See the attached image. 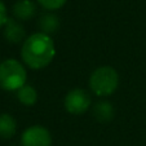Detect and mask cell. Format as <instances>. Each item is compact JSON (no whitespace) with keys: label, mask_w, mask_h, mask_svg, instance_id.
Masks as SVG:
<instances>
[{"label":"cell","mask_w":146,"mask_h":146,"mask_svg":"<svg viewBox=\"0 0 146 146\" xmlns=\"http://www.w3.org/2000/svg\"><path fill=\"white\" fill-rule=\"evenodd\" d=\"M56 56V45L52 36L43 33H35L25 39L21 48L23 64L33 70L47 67Z\"/></svg>","instance_id":"cell-1"},{"label":"cell","mask_w":146,"mask_h":146,"mask_svg":"<svg viewBox=\"0 0 146 146\" xmlns=\"http://www.w3.org/2000/svg\"><path fill=\"white\" fill-rule=\"evenodd\" d=\"M27 72L18 60L8 58L0 62V88L4 91H18L26 84Z\"/></svg>","instance_id":"cell-2"},{"label":"cell","mask_w":146,"mask_h":146,"mask_svg":"<svg viewBox=\"0 0 146 146\" xmlns=\"http://www.w3.org/2000/svg\"><path fill=\"white\" fill-rule=\"evenodd\" d=\"M119 74L111 66L97 67L89 76V88L100 97L111 96L118 89Z\"/></svg>","instance_id":"cell-3"},{"label":"cell","mask_w":146,"mask_h":146,"mask_svg":"<svg viewBox=\"0 0 146 146\" xmlns=\"http://www.w3.org/2000/svg\"><path fill=\"white\" fill-rule=\"evenodd\" d=\"M91 96L86 89L74 88L67 92L65 97V109L69 114L72 115H82L87 113L91 108Z\"/></svg>","instance_id":"cell-4"},{"label":"cell","mask_w":146,"mask_h":146,"mask_svg":"<svg viewBox=\"0 0 146 146\" xmlns=\"http://www.w3.org/2000/svg\"><path fill=\"white\" fill-rule=\"evenodd\" d=\"M21 145L22 146H50L52 145V135L43 125H31L26 128L21 135Z\"/></svg>","instance_id":"cell-5"},{"label":"cell","mask_w":146,"mask_h":146,"mask_svg":"<svg viewBox=\"0 0 146 146\" xmlns=\"http://www.w3.org/2000/svg\"><path fill=\"white\" fill-rule=\"evenodd\" d=\"M26 31L22 23L18 22L16 18H8L5 26H4V38L12 43V44H18L21 41H25Z\"/></svg>","instance_id":"cell-6"},{"label":"cell","mask_w":146,"mask_h":146,"mask_svg":"<svg viewBox=\"0 0 146 146\" xmlns=\"http://www.w3.org/2000/svg\"><path fill=\"white\" fill-rule=\"evenodd\" d=\"M36 4L33 0H17L14 3L12 12L18 21H29L36 14Z\"/></svg>","instance_id":"cell-7"},{"label":"cell","mask_w":146,"mask_h":146,"mask_svg":"<svg viewBox=\"0 0 146 146\" xmlns=\"http://www.w3.org/2000/svg\"><path fill=\"white\" fill-rule=\"evenodd\" d=\"M38 26L40 29V33L47 34V35L50 36L52 34L57 33L60 30V26H61L60 17L57 14H54L53 12H45L39 18Z\"/></svg>","instance_id":"cell-8"},{"label":"cell","mask_w":146,"mask_h":146,"mask_svg":"<svg viewBox=\"0 0 146 146\" xmlns=\"http://www.w3.org/2000/svg\"><path fill=\"white\" fill-rule=\"evenodd\" d=\"M93 115L101 123H108L115 115V109L109 101H98L93 105Z\"/></svg>","instance_id":"cell-9"},{"label":"cell","mask_w":146,"mask_h":146,"mask_svg":"<svg viewBox=\"0 0 146 146\" xmlns=\"http://www.w3.org/2000/svg\"><path fill=\"white\" fill-rule=\"evenodd\" d=\"M17 132V121L11 114H0V137L12 138Z\"/></svg>","instance_id":"cell-10"},{"label":"cell","mask_w":146,"mask_h":146,"mask_svg":"<svg viewBox=\"0 0 146 146\" xmlns=\"http://www.w3.org/2000/svg\"><path fill=\"white\" fill-rule=\"evenodd\" d=\"M17 98L23 106H34L38 101V92L30 84H25L17 91Z\"/></svg>","instance_id":"cell-11"},{"label":"cell","mask_w":146,"mask_h":146,"mask_svg":"<svg viewBox=\"0 0 146 146\" xmlns=\"http://www.w3.org/2000/svg\"><path fill=\"white\" fill-rule=\"evenodd\" d=\"M67 0H38L39 5H41V8H44L48 12H53L61 9L62 7L66 4Z\"/></svg>","instance_id":"cell-12"},{"label":"cell","mask_w":146,"mask_h":146,"mask_svg":"<svg viewBox=\"0 0 146 146\" xmlns=\"http://www.w3.org/2000/svg\"><path fill=\"white\" fill-rule=\"evenodd\" d=\"M8 18H9V17H8V11H7V7H5V4L0 0V27L5 26Z\"/></svg>","instance_id":"cell-13"}]
</instances>
